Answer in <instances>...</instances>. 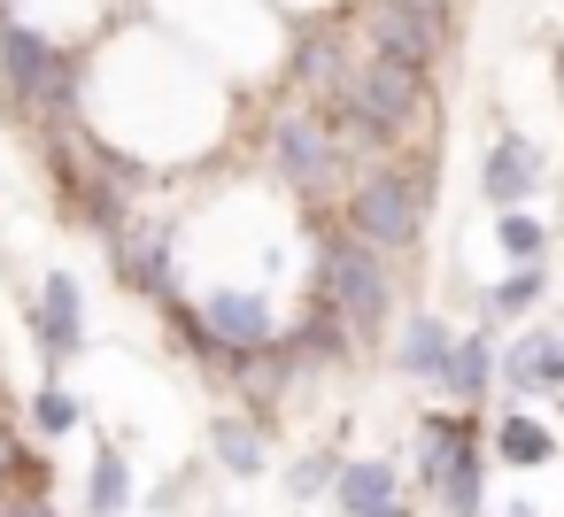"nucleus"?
I'll return each instance as SVG.
<instances>
[{
	"instance_id": "obj_1",
	"label": "nucleus",
	"mask_w": 564,
	"mask_h": 517,
	"mask_svg": "<svg viewBox=\"0 0 564 517\" xmlns=\"http://www.w3.org/2000/svg\"><path fill=\"white\" fill-rule=\"evenodd\" d=\"M0 101L47 147L86 124V47L40 32L32 16H0Z\"/></svg>"
},
{
	"instance_id": "obj_2",
	"label": "nucleus",
	"mask_w": 564,
	"mask_h": 517,
	"mask_svg": "<svg viewBox=\"0 0 564 517\" xmlns=\"http://www.w3.org/2000/svg\"><path fill=\"white\" fill-rule=\"evenodd\" d=\"M310 301L340 309V324L356 332V348L394 340V271H387L379 248H364L340 224V209L310 217Z\"/></svg>"
},
{
	"instance_id": "obj_3",
	"label": "nucleus",
	"mask_w": 564,
	"mask_h": 517,
	"mask_svg": "<svg viewBox=\"0 0 564 517\" xmlns=\"http://www.w3.org/2000/svg\"><path fill=\"white\" fill-rule=\"evenodd\" d=\"M433 186H441V155L433 147H417L410 163H364L356 170V186H348V201H340V224L364 240V248H379L387 263L394 255H410L417 240H425V209H433Z\"/></svg>"
},
{
	"instance_id": "obj_4",
	"label": "nucleus",
	"mask_w": 564,
	"mask_h": 517,
	"mask_svg": "<svg viewBox=\"0 0 564 517\" xmlns=\"http://www.w3.org/2000/svg\"><path fill=\"white\" fill-rule=\"evenodd\" d=\"M263 170H271L294 201H310V217H317V209H340L348 186H356V155L333 140V124L317 117V101L271 109V124H263Z\"/></svg>"
},
{
	"instance_id": "obj_5",
	"label": "nucleus",
	"mask_w": 564,
	"mask_h": 517,
	"mask_svg": "<svg viewBox=\"0 0 564 517\" xmlns=\"http://www.w3.org/2000/svg\"><path fill=\"white\" fill-rule=\"evenodd\" d=\"M487 425L471 409H433L417 425V479L441 517H487Z\"/></svg>"
},
{
	"instance_id": "obj_6",
	"label": "nucleus",
	"mask_w": 564,
	"mask_h": 517,
	"mask_svg": "<svg viewBox=\"0 0 564 517\" xmlns=\"http://www.w3.org/2000/svg\"><path fill=\"white\" fill-rule=\"evenodd\" d=\"M464 40V16H441V9H417V0H364V55L410 70V78H441L448 47Z\"/></svg>"
},
{
	"instance_id": "obj_7",
	"label": "nucleus",
	"mask_w": 564,
	"mask_h": 517,
	"mask_svg": "<svg viewBox=\"0 0 564 517\" xmlns=\"http://www.w3.org/2000/svg\"><path fill=\"white\" fill-rule=\"evenodd\" d=\"M178 224L171 217H132L117 240H109V263H117V286L124 294H140L148 309H178L186 301V271H178Z\"/></svg>"
},
{
	"instance_id": "obj_8",
	"label": "nucleus",
	"mask_w": 564,
	"mask_h": 517,
	"mask_svg": "<svg viewBox=\"0 0 564 517\" xmlns=\"http://www.w3.org/2000/svg\"><path fill=\"white\" fill-rule=\"evenodd\" d=\"M495 386L510 394V409L525 402H564V332H518L495 355Z\"/></svg>"
},
{
	"instance_id": "obj_9",
	"label": "nucleus",
	"mask_w": 564,
	"mask_h": 517,
	"mask_svg": "<svg viewBox=\"0 0 564 517\" xmlns=\"http://www.w3.org/2000/svg\"><path fill=\"white\" fill-rule=\"evenodd\" d=\"M32 332H40V363L47 378H63V363L86 348V286L70 271H47L40 301H32Z\"/></svg>"
},
{
	"instance_id": "obj_10",
	"label": "nucleus",
	"mask_w": 564,
	"mask_h": 517,
	"mask_svg": "<svg viewBox=\"0 0 564 517\" xmlns=\"http://www.w3.org/2000/svg\"><path fill=\"white\" fill-rule=\"evenodd\" d=\"M194 309H202V317H209V332H217L225 348H240V355H263V348H279V340H286L279 309H271L256 286H209Z\"/></svg>"
},
{
	"instance_id": "obj_11",
	"label": "nucleus",
	"mask_w": 564,
	"mask_h": 517,
	"mask_svg": "<svg viewBox=\"0 0 564 517\" xmlns=\"http://www.w3.org/2000/svg\"><path fill=\"white\" fill-rule=\"evenodd\" d=\"M479 194H487L495 217H502V209H525V201L541 194V147H533L518 124H502V132L487 140V155H479Z\"/></svg>"
},
{
	"instance_id": "obj_12",
	"label": "nucleus",
	"mask_w": 564,
	"mask_h": 517,
	"mask_svg": "<svg viewBox=\"0 0 564 517\" xmlns=\"http://www.w3.org/2000/svg\"><path fill=\"white\" fill-rule=\"evenodd\" d=\"M348 70H356V55H348V32H340V24H294L286 86H302V101H325Z\"/></svg>"
},
{
	"instance_id": "obj_13",
	"label": "nucleus",
	"mask_w": 564,
	"mask_h": 517,
	"mask_svg": "<svg viewBox=\"0 0 564 517\" xmlns=\"http://www.w3.org/2000/svg\"><path fill=\"white\" fill-rule=\"evenodd\" d=\"M333 502H340V517H410L402 471L387 455H348L340 479H333Z\"/></svg>"
},
{
	"instance_id": "obj_14",
	"label": "nucleus",
	"mask_w": 564,
	"mask_h": 517,
	"mask_svg": "<svg viewBox=\"0 0 564 517\" xmlns=\"http://www.w3.org/2000/svg\"><path fill=\"white\" fill-rule=\"evenodd\" d=\"M448 355H456V324H441L433 309H410V317L394 324V371H402V378H417V386H441Z\"/></svg>"
},
{
	"instance_id": "obj_15",
	"label": "nucleus",
	"mask_w": 564,
	"mask_h": 517,
	"mask_svg": "<svg viewBox=\"0 0 564 517\" xmlns=\"http://www.w3.org/2000/svg\"><path fill=\"white\" fill-rule=\"evenodd\" d=\"M286 355H294L302 371H310V363H317V371H333V363H356L364 348H356V332L340 324V309H325V301H302V317L286 324Z\"/></svg>"
},
{
	"instance_id": "obj_16",
	"label": "nucleus",
	"mask_w": 564,
	"mask_h": 517,
	"mask_svg": "<svg viewBox=\"0 0 564 517\" xmlns=\"http://www.w3.org/2000/svg\"><path fill=\"white\" fill-rule=\"evenodd\" d=\"M209 455H217L225 479H263V463H271V432H263V417H256V409H225V417H209Z\"/></svg>"
},
{
	"instance_id": "obj_17",
	"label": "nucleus",
	"mask_w": 564,
	"mask_h": 517,
	"mask_svg": "<svg viewBox=\"0 0 564 517\" xmlns=\"http://www.w3.org/2000/svg\"><path fill=\"white\" fill-rule=\"evenodd\" d=\"M433 394H448V409H479L495 394V332H456V355Z\"/></svg>"
},
{
	"instance_id": "obj_18",
	"label": "nucleus",
	"mask_w": 564,
	"mask_h": 517,
	"mask_svg": "<svg viewBox=\"0 0 564 517\" xmlns=\"http://www.w3.org/2000/svg\"><path fill=\"white\" fill-rule=\"evenodd\" d=\"M487 455H502L510 471H541V463L556 455V432H549V417H533V409H502V417L487 425Z\"/></svg>"
},
{
	"instance_id": "obj_19",
	"label": "nucleus",
	"mask_w": 564,
	"mask_h": 517,
	"mask_svg": "<svg viewBox=\"0 0 564 517\" xmlns=\"http://www.w3.org/2000/svg\"><path fill=\"white\" fill-rule=\"evenodd\" d=\"M132 509V455L117 440L94 448V471H86V517H124Z\"/></svg>"
},
{
	"instance_id": "obj_20",
	"label": "nucleus",
	"mask_w": 564,
	"mask_h": 517,
	"mask_svg": "<svg viewBox=\"0 0 564 517\" xmlns=\"http://www.w3.org/2000/svg\"><path fill=\"white\" fill-rule=\"evenodd\" d=\"M541 294H549V263H518L487 286V317H525V309H541Z\"/></svg>"
},
{
	"instance_id": "obj_21",
	"label": "nucleus",
	"mask_w": 564,
	"mask_h": 517,
	"mask_svg": "<svg viewBox=\"0 0 564 517\" xmlns=\"http://www.w3.org/2000/svg\"><path fill=\"white\" fill-rule=\"evenodd\" d=\"M32 425H40L47 440H63V432H78V425H86V402H78L63 378H40V386H32Z\"/></svg>"
},
{
	"instance_id": "obj_22",
	"label": "nucleus",
	"mask_w": 564,
	"mask_h": 517,
	"mask_svg": "<svg viewBox=\"0 0 564 517\" xmlns=\"http://www.w3.org/2000/svg\"><path fill=\"white\" fill-rule=\"evenodd\" d=\"M495 248L510 255V271H518V263H541V255H549V224L525 217V209H502V217H495Z\"/></svg>"
},
{
	"instance_id": "obj_23",
	"label": "nucleus",
	"mask_w": 564,
	"mask_h": 517,
	"mask_svg": "<svg viewBox=\"0 0 564 517\" xmlns=\"http://www.w3.org/2000/svg\"><path fill=\"white\" fill-rule=\"evenodd\" d=\"M340 463H348L340 448H317V455H294V463H286V494H294V502H310V494H333V479H340Z\"/></svg>"
},
{
	"instance_id": "obj_24",
	"label": "nucleus",
	"mask_w": 564,
	"mask_h": 517,
	"mask_svg": "<svg viewBox=\"0 0 564 517\" xmlns=\"http://www.w3.org/2000/svg\"><path fill=\"white\" fill-rule=\"evenodd\" d=\"M502 517H541V509H533L525 494H510V502H502Z\"/></svg>"
},
{
	"instance_id": "obj_25",
	"label": "nucleus",
	"mask_w": 564,
	"mask_h": 517,
	"mask_svg": "<svg viewBox=\"0 0 564 517\" xmlns=\"http://www.w3.org/2000/svg\"><path fill=\"white\" fill-rule=\"evenodd\" d=\"M417 9H441V16H464V0H417Z\"/></svg>"
},
{
	"instance_id": "obj_26",
	"label": "nucleus",
	"mask_w": 564,
	"mask_h": 517,
	"mask_svg": "<svg viewBox=\"0 0 564 517\" xmlns=\"http://www.w3.org/2000/svg\"><path fill=\"white\" fill-rule=\"evenodd\" d=\"M217 517H232V509H217Z\"/></svg>"
}]
</instances>
